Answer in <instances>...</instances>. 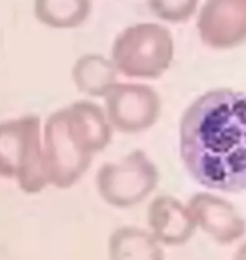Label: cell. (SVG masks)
<instances>
[{
    "label": "cell",
    "instance_id": "6da1fadb",
    "mask_svg": "<svg viewBox=\"0 0 246 260\" xmlns=\"http://www.w3.org/2000/svg\"><path fill=\"white\" fill-rule=\"evenodd\" d=\"M181 157L189 174L207 189H246V93L211 89L181 118Z\"/></svg>",
    "mask_w": 246,
    "mask_h": 260
},
{
    "label": "cell",
    "instance_id": "7a4b0ae2",
    "mask_svg": "<svg viewBox=\"0 0 246 260\" xmlns=\"http://www.w3.org/2000/svg\"><path fill=\"white\" fill-rule=\"evenodd\" d=\"M112 140L107 113L93 101H74L54 112L44 129V166L49 184L69 187L78 182L93 156Z\"/></svg>",
    "mask_w": 246,
    "mask_h": 260
},
{
    "label": "cell",
    "instance_id": "3957f363",
    "mask_svg": "<svg viewBox=\"0 0 246 260\" xmlns=\"http://www.w3.org/2000/svg\"><path fill=\"white\" fill-rule=\"evenodd\" d=\"M0 176L17 179L20 189L31 194L49 184L37 117L0 123Z\"/></svg>",
    "mask_w": 246,
    "mask_h": 260
},
{
    "label": "cell",
    "instance_id": "277c9868",
    "mask_svg": "<svg viewBox=\"0 0 246 260\" xmlns=\"http://www.w3.org/2000/svg\"><path fill=\"white\" fill-rule=\"evenodd\" d=\"M174 58V39L167 27L142 22L126 27L117 36L112 63L130 78L155 80L169 70Z\"/></svg>",
    "mask_w": 246,
    "mask_h": 260
},
{
    "label": "cell",
    "instance_id": "5b68a950",
    "mask_svg": "<svg viewBox=\"0 0 246 260\" xmlns=\"http://www.w3.org/2000/svg\"><path fill=\"white\" fill-rule=\"evenodd\" d=\"M159 171L143 151H133L118 163H108L96 174L101 198L117 208L142 203L157 187Z\"/></svg>",
    "mask_w": 246,
    "mask_h": 260
},
{
    "label": "cell",
    "instance_id": "8992f818",
    "mask_svg": "<svg viewBox=\"0 0 246 260\" xmlns=\"http://www.w3.org/2000/svg\"><path fill=\"white\" fill-rule=\"evenodd\" d=\"M103 98L112 129L137 134L150 129L159 118L160 98L148 85L115 83Z\"/></svg>",
    "mask_w": 246,
    "mask_h": 260
},
{
    "label": "cell",
    "instance_id": "52a82bcc",
    "mask_svg": "<svg viewBox=\"0 0 246 260\" xmlns=\"http://www.w3.org/2000/svg\"><path fill=\"white\" fill-rule=\"evenodd\" d=\"M201 41L214 49L246 42V0H206L197 17Z\"/></svg>",
    "mask_w": 246,
    "mask_h": 260
},
{
    "label": "cell",
    "instance_id": "ba28073f",
    "mask_svg": "<svg viewBox=\"0 0 246 260\" xmlns=\"http://www.w3.org/2000/svg\"><path fill=\"white\" fill-rule=\"evenodd\" d=\"M187 208L196 227L213 237L218 244L230 245L246 233V221L235 206L209 193H197L189 199Z\"/></svg>",
    "mask_w": 246,
    "mask_h": 260
},
{
    "label": "cell",
    "instance_id": "9c48e42d",
    "mask_svg": "<svg viewBox=\"0 0 246 260\" xmlns=\"http://www.w3.org/2000/svg\"><path fill=\"white\" fill-rule=\"evenodd\" d=\"M150 233L160 245H182L192 237L196 223L189 208L172 196H159L148 206Z\"/></svg>",
    "mask_w": 246,
    "mask_h": 260
},
{
    "label": "cell",
    "instance_id": "30bf717a",
    "mask_svg": "<svg viewBox=\"0 0 246 260\" xmlns=\"http://www.w3.org/2000/svg\"><path fill=\"white\" fill-rule=\"evenodd\" d=\"M110 260H165L164 250L150 232L125 227L113 232L108 242Z\"/></svg>",
    "mask_w": 246,
    "mask_h": 260
},
{
    "label": "cell",
    "instance_id": "8fae6325",
    "mask_svg": "<svg viewBox=\"0 0 246 260\" xmlns=\"http://www.w3.org/2000/svg\"><path fill=\"white\" fill-rule=\"evenodd\" d=\"M117 68L112 59L100 54H86L79 58L73 68L76 88L90 96H105L117 83Z\"/></svg>",
    "mask_w": 246,
    "mask_h": 260
},
{
    "label": "cell",
    "instance_id": "7c38bea8",
    "mask_svg": "<svg viewBox=\"0 0 246 260\" xmlns=\"http://www.w3.org/2000/svg\"><path fill=\"white\" fill-rule=\"evenodd\" d=\"M91 12V0H36V15L42 24L58 29L78 27Z\"/></svg>",
    "mask_w": 246,
    "mask_h": 260
},
{
    "label": "cell",
    "instance_id": "4fadbf2b",
    "mask_svg": "<svg viewBox=\"0 0 246 260\" xmlns=\"http://www.w3.org/2000/svg\"><path fill=\"white\" fill-rule=\"evenodd\" d=\"M154 14L167 22H185L194 15L199 0H147Z\"/></svg>",
    "mask_w": 246,
    "mask_h": 260
},
{
    "label": "cell",
    "instance_id": "5bb4252c",
    "mask_svg": "<svg viewBox=\"0 0 246 260\" xmlns=\"http://www.w3.org/2000/svg\"><path fill=\"white\" fill-rule=\"evenodd\" d=\"M235 260H246V242L240 247V250H238V254H236Z\"/></svg>",
    "mask_w": 246,
    "mask_h": 260
}]
</instances>
